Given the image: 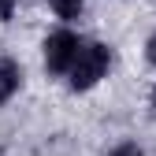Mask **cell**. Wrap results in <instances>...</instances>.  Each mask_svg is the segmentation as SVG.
I'll use <instances>...</instances> for the list:
<instances>
[{"label":"cell","instance_id":"1","mask_svg":"<svg viewBox=\"0 0 156 156\" xmlns=\"http://www.w3.org/2000/svg\"><path fill=\"white\" fill-rule=\"evenodd\" d=\"M108 63H112V52L104 45H82L71 63V89H93L108 74Z\"/></svg>","mask_w":156,"mask_h":156},{"label":"cell","instance_id":"2","mask_svg":"<svg viewBox=\"0 0 156 156\" xmlns=\"http://www.w3.org/2000/svg\"><path fill=\"white\" fill-rule=\"evenodd\" d=\"M78 48H82V41H78L71 30L52 34L48 41H45V67H48V71H56V74H60V71H71Z\"/></svg>","mask_w":156,"mask_h":156},{"label":"cell","instance_id":"3","mask_svg":"<svg viewBox=\"0 0 156 156\" xmlns=\"http://www.w3.org/2000/svg\"><path fill=\"white\" fill-rule=\"evenodd\" d=\"M19 82H23L19 63H15V60H0V104L11 101V93L19 89Z\"/></svg>","mask_w":156,"mask_h":156},{"label":"cell","instance_id":"4","mask_svg":"<svg viewBox=\"0 0 156 156\" xmlns=\"http://www.w3.org/2000/svg\"><path fill=\"white\" fill-rule=\"evenodd\" d=\"M48 4L60 19H78V11H82V0H48Z\"/></svg>","mask_w":156,"mask_h":156},{"label":"cell","instance_id":"5","mask_svg":"<svg viewBox=\"0 0 156 156\" xmlns=\"http://www.w3.org/2000/svg\"><path fill=\"white\" fill-rule=\"evenodd\" d=\"M108 156H145V152H141L138 145H134V141H126V145H119V149H112Z\"/></svg>","mask_w":156,"mask_h":156},{"label":"cell","instance_id":"6","mask_svg":"<svg viewBox=\"0 0 156 156\" xmlns=\"http://www.w3.org/2000/svg\"><path fill=\"white\" fill-rule=\"evenodd\" d=\"M11 11H15V0H0V19H11Z\"/></svg>","mask_w":156,"mask_h":156},{"label":"cell","instance_id":"7","mask_svg":"<svg viewBox=\"0 0 156 156\" xmlns=\"http://www.w3.org/2000/svg\"><path fill=\"white\" fill-rule=\"evenodd\" d=\"M145 56H149V63H156V34L149 37V45H145Z\"/></svg>","mask_w":156,"mask_h":156},{"label":"cell","instance_id":"8","mask_svg":"<svg viewBox=\"0 0 156 156\" xmlns=\"http://www.w3.org/2000/svg\"><path fill=\"white\" fill-rule=\"evenodd\" d=\"M149 104H152V115H156V89H152V101H149Z\"/></svg>","mask_w":156,"mask_h":156}]
</instances>
